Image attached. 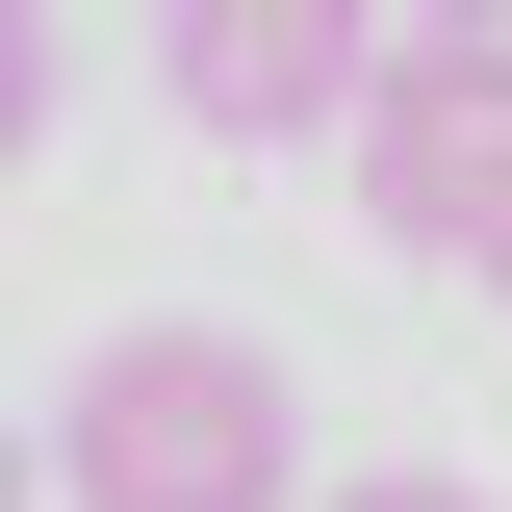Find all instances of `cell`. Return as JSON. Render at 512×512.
<instances>
[{"label":"cell","instance_id":"7a4b0ae2","mask_svg":"<svg viewBox=\"0 0 512 512\" xmlns=\"http://www.w3.org/2000/svg\"><path fill=\"white\" fill-rule=\"evenodd\" d=\"M359 231H410V256H487L512 231V52H461V26H384V77H359Z\"/></svg>","mask_w":512,"mask_h":512},{"label":"cell","instance_id":"5b68a950","mask_svg":"<svg viewBox=\"0 0 512 512\" xmlns=\"http://www.w3.org/2000/svg\"><path fill=\"white\" fill-rule=\"evenodd\" d=\"M308 512H487V487H436V461H359V487H308Z\"/></svg>","mask_w":512,"mask_h":512},{"label":"cell","instance_id":"8992f818","mask_svg":"<svg viewBox=\"0 0 512 512\" xmlns=\"http://www.w3.org/2000/svg\"><path fill=\"white\" fill-rule=\"evenodd\" d=\"M384 26H461V52H512V0H384Z\"/></svg>","mask_w":512,"mask_h":512},{"label":"cell","instance_id":"3957f363","mask_svg":"<svg viewBox=\"0 0 512 512\" xmlns=\"http://www.w3.org/2000/svg\"><path fill=\"white\" fill-rule=\"evenodd\" d=\"M154 77H180L205 154H308V128H359L384 0H154Z\"/></svg>","mask_w":512,"mask_h":512},{"label":"cell","instance_id":"277c9868","mask_svg":"<svg viewBox=\"0 0 512 512\" xmlns=\"http://www.w3.org/2000/svg\"><path fill=\"white\" fill-rule=\"evenodd\" d=\"M26 128H52V0H0V180H26Z\"/></svg>","mask_w":512,"mask_h":512},{"label":"cell","instance_id":"52a82bcc","mask_svg":"<svg viewBox=\"0 0 512 512\" xmlns=\"http://www.w3.org/2000/svg\"><path fill=\"white\" fill-rule=\"evenodd\" d=\"M0 512H52V461H26V436H0Z\"/></svg>","mask_w":512,"mask_h":512},{"label":"cell","instance_id":"6da1fadb","mask_svg":"<svg viewBox=\"0 0 512 512\" xmlns=\"http://www.w3.org/2000/svg\"><path fill=\"white\" fill-rule=\"evenodd\" d=\"M52 512H308V384L256 333H103L52 410Z\"/></svg>","mask_w":512,"mask_h":512},{"label":"cell","instance_id":"ba28073f","mask_svg":"<svg viewBox=\"0 0 512 512\" xmlns=\"http://www.w3.org/2000/svg\"><path fill=\"white\" fill-rule=\"evenodd\" d=\"M461 282H487V308H512V231H487V256H461Z\"/></svg>","mask_w":512,"mask_h":512}]
</instances>
